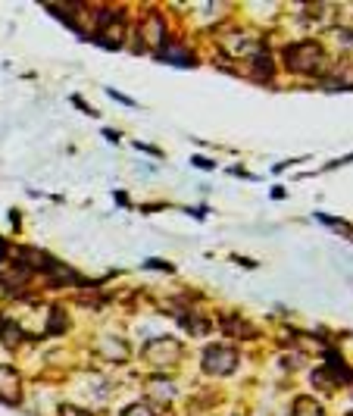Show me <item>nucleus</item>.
Here are the masks:
<instances>
[{"instance_id":"obj_1","label":"nucleus","mask_w":353,"mask_h":416,"mask_svg":"<svg viewBox=\"0 0 353 416\" xmlns=\"http://www.w3.org/2000/svg\"><path fill=\"white\" fill-rule=\"evenodd\" d=\"M281 56H285L288 72H297V75H325L328 72V54L322 50L319 41L285 44Z\"/></svg>"},{"instance_id":"obj_2","label":"nucleus","mask_w":353,"mask_h":416,"mask_svg":"<svg viewBox=\"0 0 353 416\" xmlns=\"http://www.w3.org/2000/svg\"><path fill=\"white\" fill-rule=\"evenodd\" d=\"M144 360L153 363L156 369H166V366H175L178 360H182L184 348L178 338H172V335H156V338H150L147 344L141 348Z\"/></svg>"},{"instance_id":"obj_3","label":"nucleus","mask_w":353,"mask_h":416,"mask_svg":"<svg viewBox=\"0 0 353 416\" xmlns=\"http://www.w3.org/2000/svg\"><path fill=\"white\" fill-rule=\"evenodd\" d=\"M204 369L216 379L222 375H231L238 369V351L235 348H225V344H213V348L204 351Z\"/></svg>"},{"instance_id":"obj_4","label":"nucleus","mask_w":353,"mask_h":416,"mask_svg":"<svg viewBox=\"0 0 353 416\" xmlns=\"http://www.w3.org/2000/svg\"><path fill=\"white\" fill-rule=\"evenodd\" d=\"M22 401V375L16 373V366L10 363H0V404H16Z\"/></svg>"},{"instance_id":"obj_5","label":"nucleus","mask_w":353,"mask_h":416,"mask_svg":"<svg viewBox=\"0 0 353 416\" xmlns=\"http://www.w3.org/2000/svg\"><path fill=\"white\" fill-rule=\"evenodd\" d=\"M141 38H144V44H150V48L166 44V19H163V13H147V16H144Z\"/></svg>"},{"instance_id":"obj_6","label":"nucleus","mask_w":353,"mask_h":416,"mask_svg":"<svg viewBox=\"0 0 353 416\" xmlns=\"http://www.w3.org/2000/svg\"><path fill=\"white\" fill-rule=\"evenodd\" d=\"M253 79L257 82H272V75H275V66H272V56H269V50H259V54H253Z\"/></svg>"},{"instance_id":"obj_7","label":"nucleus","mask_w":353,"mask_h":416,"mask_svg":"<svg viewBox=\"0 0 353 416\" xmlns=\"http://www.w3.org/2000/svg\"><path fill=\"white\" fill-rule=\"evenodd\" d=\"M291 410H294V416H325L322 404L316 401V397H310V395H297V397H294Z\"/></svg>"},{"instance_id":"obj_8","label":"nucleus","mask_w":353,"mask_h":416,"mask_svg":"<svg viewBox=\"0 0 353 416\" xmlns=\"http://www.w3.org/2000/svg\"><path fill=\"white\" fill-rule=\"evenodd\" d=\"M222 329H225L228 335H247V338H253V335H257V329H253L250 322L238 320V316H231V313L222 316Z\"/></svg>"},{"instance_id":"obj_9","label":"nucleus","mask_w":353,"mask_h":416,"mask_svg":"<svg viewBox=\"0 0 353 416\" xmlns=\"http://www.w3.org/2000/svg\"><path fill=\"white\" fill-rule=\"evenodd\" d=\"M160 56H163V60H175L178 66H191V63H194V56H191L188 50H182V48H178V44H169V41L163 44V50H160Z\"/></svg>"},{"instance_id":"obj_10","label":"nucleus","mask_w":353,"mask_h":416,"mask_svg":"<svg viewBox=\"0 0 353 416\" xmlns=\"http://www.w3.org/2000/svg\"><path fill=\"white\" fill-rule=\"evenodd\" d=\"M97 348L103 351V354L109 357V360H125V357H129V348H125V342H109V338H100V342H97Z\"/></svg>"},{"instance_id":"obj_11","label":"nucleus","mask_w":353,"mask_h":416,"mask_svg":"<svg viewBox=\"0 0 353 416\" xmlns=\"http://www.w3.org/2000/svg\"><path fill=\"white\" fill-rule=\"evenodd\" d=\"M66 326H69L66 313H63L60 307L50 310V326H47V335H60V332H66Z\"/></svg>"},{"instance_id":"obj_12","label":"nucleus","mask_w":353,"mask_h":416,"mask_svg":"<svg viewBox=\"0 0 353 416\" xmlns=\"http://www.w3.org/2000/svg\"><path fill=\"white\" fill-rule=\"evenodd\" d=\"M0 335H3V344L7 348H16V344L22 342V329L13 326V322H7V326H0Z\"/></svg>"},{"instance_id":"obj_13","label":"nucleus","mask_w":353,"mask_h":416,"mask_svg":"<svg viewBox=\"0 0 353 416\" xmlns=\"http://www.w3.org/2000/svg\"><path fill=\"white\" fill-rule=\"evenodd\" d=\"M150 395L160 397V401H172V397H175V388H172V382H163V379H156L153 388H150Z\"/></svg>"},{"instance_id":"obj_14","label":"nucleus","mask_w":353,"mask_h":416,"mask_svg":"<svg viewBox=\"0 0 353 416\" xmlns=\"http://www.w3.org/2000/svg\"><path fill=\"white\" fill-rule=\"evenodd\" d=\"M122 416H156L150 404H131V407L122 410Z\"/></svg>"},{"instance_id":"obj_15","label":"nucleus","mask_w":353,"mask_h":416,"mask_svg":"<svg viewBox=\"0 0 353 416\" xmlns=\"http://www.w3.org/2000/svg\"><path fill=\"white\" fill-rule=\"evenodd\" d=\"M56 416H91L88 410H82V407H72V404H66V407H60V413Z\"/></svg>"},{"instance_id":"obj_16","label":"nucleus","mask_w":353,"mask_h":416,"mask_svg":"<svg viewBox=\"0 0 353 416\" xmlns=\"http://www.w3.org/2000/svg\"><path fill=\"white\" fill-rule=\"evenodd\" d=\"M191 163H194V166H200V169H213V166H216V163H213V160H206V157H194V160H191Z\"/></svg>"},{"instance_id":"obj_17","label":"nucleus","mask_w":353,"mask_h":416,"mask_svg":"<svg viewBox=\"0 0 353 416\" xmlns=\"http://www.w3.org/2000/svg\"><path fill=\"white\" fill-rule=\"evenodd\" d=\"M147 267H150V269H166V273H172V267H169V263H163V260H150Z\"/></svg>"},{"instance_id":"obj_18","label":"nucleus","mask_w":353,"mask_h":416,"mask_svg":"<svg viewBox=\"0 0 353 416\" xmlns=\"http://www.w3.org/2000/svg\"><path fill=\"white\" fill-rule=\"evenodd\" d=\"M109 97H113V101H119V103H129V107H135V101H129V97L119 94V91H109Z\"/></svg>"},{"instance_id":"obj_19","label":"nucleus","mask_w":353,"mask_h":416,"mask_svg":"<svg viewBox=\"0 0 353 416\" xmlns=\"http://www.w3.org/2000/svg\"><path fill=\"white\" fill-rule=\"evenodd\" d=\"M3 253H7V245H3V241H0V260H3Z\"/></svg>"}]
</instances>
